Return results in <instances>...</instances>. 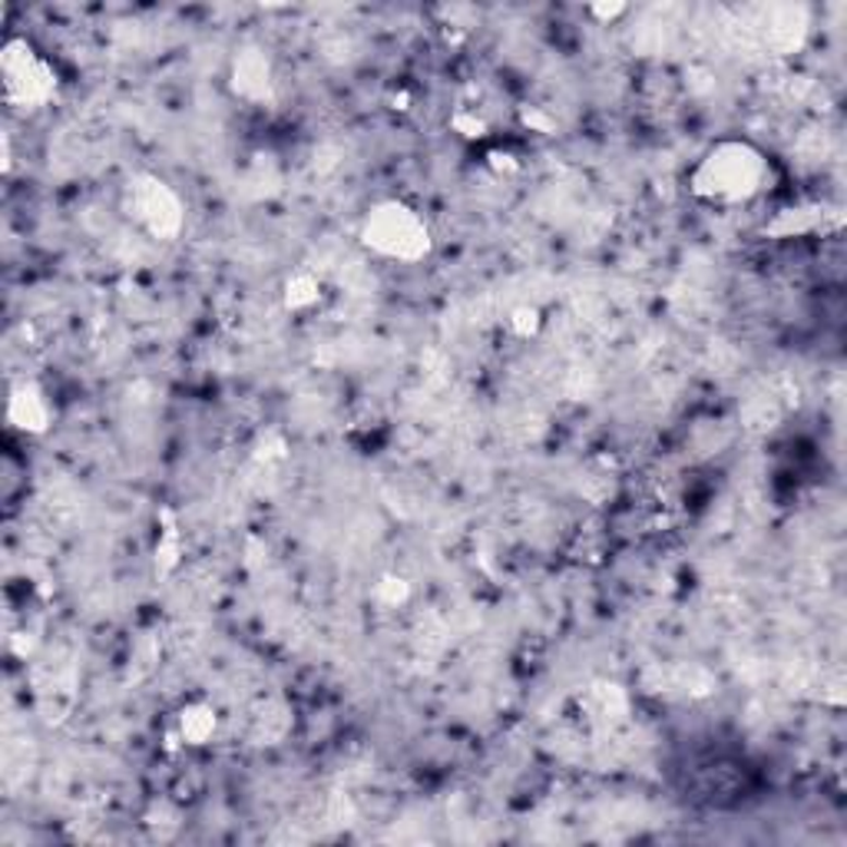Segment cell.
Returning a JSON list of instances; mask_svg holds the SVG:
<instances>
[{
	"label": "cell",
	"instance_id": "cell-1",
	"mask_svg": "<svg viewBox=\"0 0 847 847\" xmlns=\"http://www.w3.org/2000/svg\"><path fill=\"white\" fill-rule=\"evenodd\" d=\"M772 183V162L748 139H719L692 165L689 189L699 202L732 209L758 199Z\"/></svg>",
	"mask_w": 847,
	"mask_h": 847
},
{
	"label": "cell",
	"instance_id": "cell-2",
	"mask_svg": "<svg viewBox=\"0 0 847 847\" xmlns=\"http://www.w3.org/2000/svg\"><path fill=\"white\" fill-rule=\"evenodd\" d=\"M358 242L378 259L417 266L431 256L434 235L420 209L404 199H381L375 202L358 222Z\"/></svg>",
	"mask_w": 847,
	"mask_h": 847
},
{
	"label": "cell",
	"instance_id": "cell-3",
	"mask_svg": "<svg viewBox=\"0 0 847 847\" xmlns=\"http://www.w3.org/2000/svg\"><path fill=\"white\" fill-rule=\"evenodd\" d=\"M0 76H4V100L21 110L50 107L60 87L53 63L27 37H11L0 47Z\"/></svg>",
	"mask_w": 847,
	"mask_h": 847
},
{
	"label": "cell",
	"instance_id": "cell-4",
	"mask_svg": "<svg viewBox=\"0 0 847 847\" xmlns=\"http://www.w3.org/2000/svg\"><path fill=\"white\" fill-rule=\"evenodd\" d=\"M123 209L143 232H149L152 238H162V242L176 238L186 225V206H183L180 193L152 173H139L126 183Z\"/></svg>",
	"mask_w": 847,
	"mask_h": 847
},
{
	"label": "cell",
	"instance_id": "cell-5",
	"mask_svg": "<svg viewBox=\"0 0 847 847\" xmlns=\"http://www.w3.org/2000/svg\"><path fill=\"white\" fill-rule=\"evenodd\" d=\"M57 420V407L44 384L21 378L8 391V424L21 434H47Z\"/></svg>",
	"mask_w": 847,
	"mask_h": 847
},
{
	"label": "cell",
	"instance_id": "cell-6",
	"mask_svg": "<svg viewBox=\"0 0 847 847\" xmlns=\"http://www.w3.org/2000/svg\"><path fill=\"white\" fill-rule=\"evenodd\" d=\"M232 90H235V97H242L248 103L272 100L275 79H272V63L262 50L248 47L232 60Z\"/></svg>",
	"mask_w": 847,
	"mask_h": 847
},
{
	"label": "cell",
	"instance_id": "cell-7",
	"mask_svg": "<svg viewBox=\"0 0 847 847\" xmlns=\"http://www.w3.org/2000/svg\"><path fill=\"white\" fill-rule=\"evenodd\" d=\"M219 732V712L216 705L196 699V702H186L180 712H176V738L186 745V748H199V745H209Z\"/></svg>",
	"mask_w": 847,
	"mask_h": 847
},
{
	"label": "cell",
	"instance_id": "cell-8",
	"mask_svg": "<svg viewBox=\"0 0 847 847\" xmlns=\"http://www.w3.org/2000/svg\"><path fill=\"white\" fill-rule=\"evenodd\" d=\"M282 298H285V308H289V311L305 315V311H311V308L321 302V282H318L311 272H295V275H289Z\"/></svg>",
	"mask_w": 847,
	"mask_h": 847
},
{
	"label": "cell",
	"instance_id": "cell-9",
	"mask_svg": "<svg viewBox=\"0 0 847 847\" xmlns=\"http://www.w3.org/2000/svg\"><path fill=\"white\" fill-rule=\"evenodd\" d=\"M451 126H454V133H461L464 139H483L487 130H490L487 116H483L480 110H474V107H461V110L451 116Z\"/></svg>",
	"mask_w": 847,
	"mask_h": 847
},
{
	"label": "cell",
	"instance_id": "cell-10",
	"mask_svg": "<svg viewBox=\"0 0 847 847\" xmlns=\"http://www.w3.org/2000/svg\"><path fill=\"white\" fill-rule=\"evenodd\" d=\"M180 556H183L180 533H176V527H165L162 537H159V543H156V569H162V573L176 569Z\"/></svg>",
	"mask_w": 847,
	"mask_h": 847
},
{
	"label": "cell",
	"instance_id": "cell-11",
	"mask_svg": "<svg viewBox=\"0 0 847 847\" xmlns=\"http://www.w3.org/2000/svg\"><path fill=\"white\" fill-rule=\"evenodd\" d=\"M511 324L517 328L520 337L537 334V331H540V311H537V308H517L514 318H511Z\"/></svg>",
	"mask_w": 847,
	"mask_h": 847
},
{
	"label": "cell",
	"instance_id": "cell-12",
	"mask_svg": "<svg viewBox=\"0 0 847 847\" xmlns=\"http://www.w3.org/2000/svg\"><path fill=\"white\" fill-rule=\"evenodd\" d=\"M407 592H410V589H407L404 579H394V576H391V579L381 582V600H384L388 606H401V603L407 600Z\"/></svg>",
	"mask_w": 847,
	"mask_h": 847
},
{
	"label": "cell",
	"instance_id": "cell-13",
	"mask_svg": "<svg viewBox=\"0 0 847 847\" xmlns=\"http://www.w3.org/2000/svg\"><path fill=\"white\" fill-rule=\"evenodd\" d=\"M524 120H527V126H533V130H540V133H550V130H553V120L543 116L540 110H527Z\"/></svg>",
	"mask_w": 847,
	"mask_h": 847
},
{
	"label": "cell",
	"instance_id": "cell-14",
	"mask_svg": "<svg viewBox=\"0 0 847 847\" xmlns=\"http://www.w3.org/2000/svg\"><path fill=\"white\" fill-rule=\"evenodd\" d=\"M626 11H629L626 4H600V8H592V14L603 17V21H616V17H623Z\"/></svg>",
	"mask_w": 847,
	"mask_h": 847
}]
</instances>
